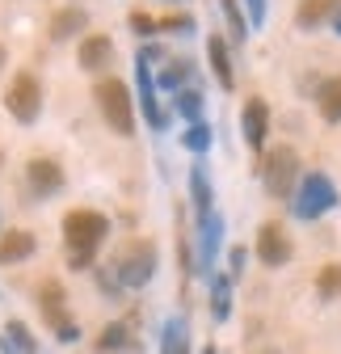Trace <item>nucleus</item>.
<instances>
[{
	"label": "nucleus",
	"instance_id": "c756f323",
	"mask_svg": "<svg viewBox=\"0 0 341 354\" xmlns=\"http://www.w3.org/2000/svg\"><path fill=\"white\" fill-rule=\"evenodd\" d=\"M266 9H270V0H244V13H249V26H262V21H266Z\"/></svg>",
	"mask_w": 341,
	"mask_h": 354
},
{
	"label": "nucleus",
	"instance_id": "4c0bfd02",
	"mask_svg": "<svg viewBox=\"0 0 341 354\" xmlns=\"http://www.w3.org/2000/svg\"><path fill=\"white\" fill-rule=\"evenodd\" d=\"M0 165H5V152H0Z\"/></svg>",
	"mask_w": 341,
	"mask_h": 354
},
{
	"label": "nucleus",
	"instance_id": "4468645a",
	"mask_svg": "<svg viewBox=\"0 0 341 354\" xmlns=\"http://www.w3.org/2000/svg\"><path fill=\"white\" fill-rule=\"evenodd\" d=\"M206 59H211V72H215L220 88H236V72H232V55H228V38L224 34L206 38Z\"/></svg>",
	"mask_w": 341,
	"mask_h": 354
},
{
	"label": "nucleus",
	"instance_id": "423d86ee",
	"mask_svg": "<svg viewBox=\"0 0 341 354\" xmlns=\"http://www.w3.org/2000/svg\"><path fill=\"white\" fill-rule=\"evenodd\" d=\"M333 207H337V186L329 182V173H304L291 211L300 215V219H320V215L333 211Z\"/></svg>",
	"mask_w": 341,
	"mask_h": 354
},
{
	"label": "nucleus",
	"instance_id": "a211bd4d",
	"mask_svg": "<svg viewBox=\"0 0 341 354\" xmlns=\"http://www.w3.org/2000/svg\"><path fill=\"white\" fill-rule=\"evenodd\" d=\"M337 9H341V0H300V9H295V26L316 30V26L329 21Z\"/></svg>",
	"mask_w": 341,
	"mask_h": 354
},
{
	"label": "nucleus",
	"instance_id": "f257e3e1",
	"mask_svg": "<svg viewBox=\"0 0 341 354\" xmlns=\"http://www.w3.org/2000/svg\"><path fill=\"white\" fill-rule=\"evenodd\" d=\"M110 236V219L93 207H76L64 215V245H68V266L72 270H93L97 249Z\"/></svg>",
	"mask_w": 341,
	"mask_h": 354
},
{
	"label": "nucleus",
	"instance_id": "ddd939ff",
	"mask_svg": "<svg viewBox=\"0 0 341 354\" xmlns=\"http://www.w3.org/2000/svg\"><path fill=\"white\" fill-rule=\"evenodd\" d=\"M76 64H80V72L101 76L114 64V42H110V34H84L80 38V51H76Z\"/></svg>",
	"mask_w": 341,
	"mask_h": 354
},
{
	"label": "nucleus",
	"instance_id": "473e14b6",
	"mask_svg": "<svg viewBox=\"0 0 341 354\" xmlns=\"http://www.w3.org/2000/svg\"><path fill=\"white\" fill-rule=\"evenodd\" d=\"M5 64H9V51H5V42H0V72H5Z\"/></svg>",
	"mask_w": 341,
	"mask_h": 354
},
{
	"label": "nucleus",
	"instance_id": "0eeeda50",
	"mask_svg": "<svg viewBox=\"0 0 341 354\" xmlns=\"http://www.w3.org/2000/svg\"><path fill=\"white\" fill-rule=\"evenodd\" d=\"M5 110H9L13 122H21V127L38 122V114H42V80H38L34 72H17V76L9 80V88H5Z\"/></svg>",
	"mask_w": 341,
	"mask_h": 354
},
{
	"label": "nucleus",
	"instance_id": "7ed1b4c3",
	"mask_svg": "<svg viewBox=\"0 0 341 354\" xmlns=\"http://www.w3.org/2000/svg\"><path fill=\"white\" fill-rule=\"evenodd\" d=\"M93 102L101 110V118L114 127V136H135V97H131V88H126V80L118 76H97L93 84Z\"/></svg>",
	"mask_w": 341,
	"mask_h": 354
},
{
	"label": "nucleus",
	"instance_id": "9b49d317",
	"mask_svg": "<svg viewBox=\"0 0 341 354\" xmlns=\"http://www.w3.org/2000/svg\"><path fill=\"white\" fill-rule=\"evenodd\" d=\"M224 245V215L211 211V215H198V274H206L215 266V253Z\"/></svg>",
	"mask_w": 341,
	"mask_h": 354
},
{
	"label": "nucleus",
	"instance_id": "393cba45",
	"mask_svg": "<svg viewBox=\"0 0 341 354\" xmlns=\"http://www.w3.org/2000/svg\"><path fill=\"white\" fill-rule=\"evenodd\" d=\"M173 106L186 122H202V93L198 88H182V93H173Z\"/></svg>",
	"mask_w": 341,
	"mask_h": 354
},
{
	"label": "nucleus",
	"instance_id": "dca6fc26",
	"mask_svg": "<svg viewBox=\"0 0 341 354\" xmlns=\"http://www.w3.org/2000/svg\"><path fill=\"white\" fill-rule=\"evenodd\" d=\"M84 26H89V13H84V9H76V5H68V9H55V13H51V38H55V42H68V38H76Z\"/></svg>",
	"mask_w": 341,
	"mask_h": 354
},
{
	"label": "nucleus",
	"instance_id": "c85d7f7f",
	"mask_svg": "<svg viewBox=\"0 0 341 354\" xmlns=\"http://www.w3.org/2000/svg\"><path fill=\"white\" fill-rule=\"evenodd\" d=\"M131 30H135L139 38H152V34H160L156 17H148V13H131Z\"/></svg>",
	"mask_w": 341,
	"mask_h": 354
},
{
	"label": "nucleus",
	"instance_id": "412c9836",
	"mask_svg": "<svg viewBox=\"0 0 341 354\" xmlns=\"http://www.w3.org/2000/svg\"><path fill=\"white\" fill-rule=\"evenodd\" d=\"M190 198H194V211H198V215H211V211H215V207H211V203H215V194H211V177H206L202 165L190 169Z\"/></svg>",
	"mask_w": 341,
	"mask_h": 354
},
{
	"label": "nucleus",
	"instance_id": "f3484780",
	"mask_svg": "<svg viewBox=\"0 0 341 354\" xmlns=\"http://www.w3.org/2000/svg\"><path fill=\"white\" fill-rule=\"evenodd\" d=\"M160 354H190V325L186 317H168L160 329Z\"/></svg>",
	"mask_w": 341,
	"mask_h": 354
},
{
	"label": "nucleus",
	"instance_id": "2eb2a0df",
	"mask_svg": "<svg viewBox=\"0 0 341 354\" xmlns=\"http://www.w3.org/2000/svg\"><path fill=\"white\" fill-rule=\"evenodd\" d=\"M34 249H38V241H34V232H26V228H9V232H0V266L26 261V257H34Z\"/></svg>",
	"mask_w": 341,
	"mask_h": 354
},
{
	"label": "nucleus",
	"instance_id": "c9c22d12",
	"mask_svg": "<svg viewBox=\"0 0 341 354\" xmlns=\"http://www.w3.org/2000/svg\"><path fill=\"white\" fill-rule=\"evenodd\" d=\"M202 354H220V350H215V346H206V350H202Z\"/></svg>",
	"mask_w": 341,
	"mask_h": 354
},
{
	"label": "nucleus",
	"instance_id": "2f4dec72",
	"mask_svg": "<svg viewBox=\"0 0 341 354\" xmlns=\"http://www.w3.org/2000/svg\"><path fill=\"white\" fill-rule=\"evenodd\" d=\"M244 261H249V249H240V245H236V249L228 253V266H232L228 279H240V274H244Z\"/></svg>",
	"mask_w": 341,
	"mask_h": 354
},
{
	"label": "nucleus",
	"instance_id": "5701e85b",
	"mask_svg": "<svg viewBox=\"0 0 341 354\" xmlns=\"http://www.w3.org/2000/svg\"><path fill=\"white\" fill-rule=\"evenodd\" d=\"M5 342H9L17 354H38V337L30 333L26 321H9V325H5Z\"/></svg>",
	"mask_w": 341,
	"mask_h": 354
},
{
	"label": "nucleus",
	"instance_id": "9d476101",
	"mask_svg": "<svg viewBox=\"0 0 341 354\" xmlns=\"http://www.w3.org/2000/svg\"><path fill=\"white\" fill-rule=\"evenodd\" d=\"M240 136H244V144L253 152H262V144L270 136V106H266V97H249L244 102V110H240Z\"/></svg>",
	"mask_w": 341,
	"mask_h": 354
},
{
	"label": "nucleus",
	"instance_id": "39448f33",
	"mask_svg": "<svg viewBox=\"0 0 341 354\" xmlns=\"http://www.w3.org/2000/svg\"><path fill=\"white\" fill-rule=\"evenodd\" d=\"M38 313L47 321V329L59 342H80V325L72 321V308H68V291L59 279H42L38 283Z\"/></svg>",
	"mask_w": 341,
	"mask_h": 354
},
{
	"label": "nucleus",
	"instance_id": "6ab92c4d",
	"mask_svg": "<svg viewBox=\"0 0 341 354\" xmlns=\"http://www.w3.org/2000/svg\"><path fill=\"white\" fill-rule=\"evenodd\" d=\"M316 110L324 122H341V76H333L316 88Z\"/></svg>",
	"mask_w": 341,
	"mask_h": 354
},
{
	"label": "nucleus",
	"instance_id": "f03ea898",
	"mask_svg": "<svg viewBox=\"0 0 341 354\" xmlns=\"http://www.w3.org/2000/svg\"><path fill=\"white\" fill-rule=\"evenodd\" d=\"M156 261H160L156 245H152L148 236H135V241H126V245L114 249V257H110V274L118 279V287L139 291V287H148V283L156 279Z\"/></svg>",
	"mask_w": 341,
	"mask_h": 354
},
{
	"label": "nucleus",
	"instance_id": "bb28decb",
	"mask_svg": "<svg viewBox=\"0 0 341 354\" xmlns=\"http://www.w3.org/2000/svg\"><path fill=\"white\" fill-rule=\"evenodd\" d=\"M220 9H224V17H228V34H232L236 42H244V38H249V17L240 13V0H220Z\"/></svg>",
	"mask_w": 341,
	"mask_h": 354
},
{
	"label": "nucleus",
	"instance_id": "f8f14e48",
	"mask_svg": "<svg viewBox=\"0 0 341 354\" xmlns=\"http://www.w3.org/2000/svg\"><path fill=\"white\" fill-rule=\"evenodd\" d=\"M135 84H139V114L148 118L152 131H164V127H168V114H164L160 102H156V80H152V72H148V59H139V55H135Z\"/></svg>",
	"mask_w": 341,
	"mask_h": 354
},
{
	"label": "nucleus",
	"instance_id": "e433bc0d",
	"mask_svg": "<svg viewBox=\"0 0 341 354\" xmlns=\"http://www.w3.org/2000/svg\"><path fill=\"white\" fill-rule=\"evenodd\" d=\"M262 354H282V350H274V346H270V350H262Z\"/></svg>",
	"mask_w": 341,
	"mask_h": 354
},
{
	"label": "nucleus",
	"instance_id": "b1692460",
	"mask_svg": "<svg viewBox=\"0 0 341 354\" xmlns=\"http://www.w3.org/2000/svg\"><path fill=\"white\" fill-rule=\"evenodd\" d=\"M316 295L320 299H337L341 295V261H329L316 270Z\"/></svg>",
	"mask_w": 341,
	"mask_h": 354
},
{
	"label": "nucleus",
	"instance_id": "aec40b11",
	"mask_svg": "<svg viewBox=\"0 0 341 354\" xmlns=\"http://www.w3.org/2000/svg\"><path fill=\"white\" fill-rule=\"evenodd\" d=\"M211 317H215V325H224L232 317V279L228 274L211 279Z\"/></svg>",
	"mask_w": 341,
	"mask_h": 354
},
{
	"label": "nucleus",
	"instance_id": "20e7f679",
	"mask_svg": "<svg viewBox=\"0 0 341 354\" xmlns=\"http://www.w3.org/2000/svg\"><path fill=\"white\" fill-rule=\"evenodd\" d=\"M300 152L278 144L262 156V186L274 194V198H295V190H300Z\"/></svg>",
	"mask_w": 341,
	"mask_h": 354
},
{
	"label": "nucleus",
	"instance_id": "a878e982",
	"mask_svg": "<svg viewBox=\"0 0 341 354\" xmlns=\"http://www.w3.org/2000/svg\"><path fill=\"white\" fill-rule=\"evenodd\" d=\"M186 80H190V59H168V68L160 72V88H168V93H182Z\"/></svg>",
	"mask_w": 341,
	"mask_h": 354
},
{
	"label": "nucleus",
	"instance_id": "4be33fe9",
	"mask_svg": "<svg viewBox=\"0 0 341 354\" xmlns=\"http://www.w3.org/2000/svg\"><path fill=\"white\" fill-rule=\"evenodd\" d=\"M131 325H135L131 317L106 325V329H101V337H97V350H101V354H110V350H126V346H135V342H131Z\"/></svg>",
	"mask_w": 341,
	"mask_h": 354
},
{
	"label": "nucleus",
	"instance_id": "7c9ffc66",
	"mask_svg": "<svg viewBox=\"0 0 341 354\" xmlns=\"http://www.w3.org/2000/svg\"><path fill=\"white\" fill-rule=\"evenodd\" d=\"M156 26L160 30H194V17L190 13H173V17H160Z\"/></svg>",
	"mask_w": 341,
	"mask_h": 354
},
{
	"label": "nucleus",
	"instance_id": "cd10ccee",
	"mask_svg": "<svg viewBox=\"0 0 341 354\" xmlns=\"http://www.w3.org/2000/svg\"><path fill=\"white\" fill-rule=\"evenodd\" d=\"M182 148H190L194 156H202V152L211 148V127H206V122H190V127L182 131Z\"/></svg>",
	"mask_w": 341,
	"mask_h": 354
},
{
	"label": "nucleus",
	"instance_id": "72a5a7b5",
	"mask_svg": "<svg viewBox=\"0 0 341 354\" xmlns=\"http://www.w3.org/2000/svg\"><path fill=\"white\" fill-rule=\"evenodd\" d=\"M333 30H337V34H341V9H337V13H333Z\"/></svg>",
	"mask_w": 341,
	"mask_h": 354
},
{
	"label": "nucleus",
	"instance_id": "6e6552de",
	"mask_svg": "<svg viewBox=\"0 0 341 354\" xmlns=\"http://www.w3.org/2000/svg\"><path fill=\"white\" fill-rule=\"evenodd\" d=\"M291 253H295V245H291L286 228L278 224V219H266V224L257 228V257H262V266L278 270V266L291 261Z\"/></svg>",
	"mask_w": 341,
	"mask_h": 354
},
{
	"label": "nucleus",
	"instance_id": "f704fd0d",
	"mask_svg": "<svg viewBox=\"0 0 341 354\" xmlns=\"http://www.w3.org/2000/svg\"><path fill=\"white\" fill-rule=\"evenodd\" d=\"M0 350H5V354H17V350H13V346H9V342H5V337H0Z\"/></svg>",
	"mask_w": 341,
	"mask_h": 354
},
{
	"label": "nucleus",
	"instance_id": "1a4fd4ad",
	"mask_svg": "<svg viewBox=\"0 0 341 354\" xmlns=\"http://www.w3.org/2000/svg\"><path fill=\"white\" fill-rule=\"evenodd\" d=\"M26 182H30V190L38 194V198H47V194H59L64 190V169H59V160H51V156H30L26 160Z\"/></svg>",
	"mask_w": 341,
	"mask_h": 354
}]
</instances>
